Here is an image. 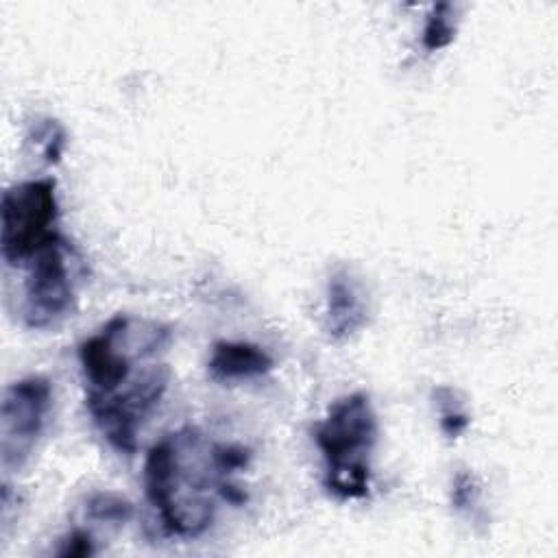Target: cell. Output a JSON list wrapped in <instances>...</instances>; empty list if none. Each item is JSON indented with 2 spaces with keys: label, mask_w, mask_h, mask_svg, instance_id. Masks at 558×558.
Masks as SVG:
<instances>
[{
  "label": "cell",
  "mask_w": 558,
  "mask_h": 558,
  "mask_svg": "<svg viewBox=\"0 0 558 558\" xmlns=\"http://www.w3.org/2000/svg\"><path fill=\"white\" fill-rule=\"evenodd\" d=\"M368 296L362 281L344 266H338L327 281L325 333L333 342H344L368 325Z\"/></svg>",
  "instance_id": "7"
},
{
  "label": "cell",
  "mask_w": 558,
  "mask_h": 558,
  "mask_svg": "<svg viewBox=\"0 0 558 558\" xmlns=\"http://www.w3.org/2000/svg\"><path fill=\"white\" fill-rule=\"evenodd\" d=\"M74 266H81V257L65 235L24 264L22 320L28 329H54L72 316L76 307Z\"/></svg>",
  "instance_id": "5"
},
{
  "label": "cell",
  "mask_w": 558,
  "mask_h": 558,
  "mask_svg": "<svg viewBox=\"0 0 558 558\" xmlns=\"http://www.w3.org/2000/svg\"><path fill=\"white\" fill-rule=\"evenodd\" d=\"M225 442H211L198 427L163 434L144 458V493L166 534L196 538L216 517L218 499L240 506L246 493L233 482Z\"/></svg>",
  "instance_id": "1"
},
{
  "label": "cell",
  "mask_w": 558,
  "mask_h": 558,
  "mask_svg": "<svg viewBox=\"0 0 558 558\" xmlns=\"http://www.w3.org/2000/svg\"><path fill=\"white\" fill-rule=\"evenodd\" d=\"M172 371L163 362H148L111 395H87L85 408L102 438L124 456L137 451V432L163 399Z\"/></svg>",
  "instance_id": "4"
},
{
  "label": "cell",
  "mask_w": 558,
  "mask_h": 558,
  "mask_svg": "<svg viewBox=\"0 0 558 558\" xmlns=\"http://www.w3.org/2000/svg\"><path fill=\"white\" fill-rule=\"evenodd\" d=\"M312 438L323 453V486L340 501L364 499L371 493V456L379 438L373 401L357 390L336 399L314 423Z\"/></svg>",
  "instance_id": "2"
},
{
  "label": "cell",
  "mask_w": 558,
  "mask_h": 558,
  "mask_svg": "<svg viewBox=\"0 0 558 558\" xmlns=\"http://www.w3.org/2000/svg\"><path fill=\"white\" fill-rule=\"evenodd\" d=\"M96 547H94V538L87 530H72L63 541L61 547L57 549V556L63 558H83V556H94Z\"/></svg>",
  "instance_id": "14"
},
{
  "label": "cell",
  "mask_w": 558,
  "mask_h": 558,
  "mask_svg": "<svg viewBox=\"0 0 558 558\" xmlns=\"http://www.w3.org/2000/svg\"><path fill=\"white\" fill-rule=\"evenodd\" d=\"M135 508L133 504L118 495V493H109V490H100L89 495L87 504H85V517L94 523H107V525H124L126 521H131Z\"/></svg>",
  "instance_id": "9"
},
{
  "label": "cell",
  "mask_w": 558,
  "mask_h": 558,
  "mask_svg": "<svg viewBox=\"0 0 558 558\" xmlns=\"http://www.w3.org/2000/svg\"><path fill=\"white\" fill-rule=\"evenodd\" d=\"M28 140L41 148L48 163H57L65 146V131L52 118H37L28 129Z\"/></svg>",
  "instance_id": "12"
},
{
  "label": "cell",
  "mask_w": 558,
  "mask_h": 558,
  "mask_svg": "<svg viewBox=\"0 0 558 558\" xmlns=\"http://www.w3.org/2000/svg\"><path fill=\"white\" fill-rule=\"evenodd\" d=\"M432 399H434V405L438 408L442 434L447 438H458L471 423L469 412L464 410L458 397V390L451 386H436L432 390Z\"/></svg>",
  "instance_id": "10"
},
{
  "label": "cell",
  "mask_w": 558,
  "mask_h": 558,
  "mask_svg": "<svg viewBox=\"0 0 558 558\" xmlns=\"http://www.w3.org/2000/svg\"><path fill=\"white\" fill-rule=\"evenodd\" d=\"M275 368L272 355L253 342L218 340L207 360V375L218 384H233L244 379L264 377Z\"/></svg>",
  "instance_id": "8"
},
{
  "label": "cell",
  "mask_w": 558,
  "mask_h": 558,
  "mask_svg": "<svg viewBox=\"0 0 558 558\" xmlns=\"http://www.w3.org/2000/svg\"><path fill=\"white\" fill-rule=\"evenodd\" d=\"M453 13H456V9L449 2H440V4L432 7V11L425 20V26H423V35H421V44L427 52H436L453 41V37H456Z\"/></svg>",
  "instance_id": "11"
},
{
  "label": "cell",
  "mask_w": 558,
  "mask_h": 558,
  "mask_svg": "<svg viewBox=\"0 0 558 558\" xmlns=\"http://www.w3.org/2000/svg\"><path fill=\"white\" fill-rule=\"evenodd\" d=\"M482 504V490L471 471H458L451 482V506L458 512L469 514L471 519H477Z\"/></svg>",
  "instance_id": "13"
},
{
  "label": "cell",
  "mask_w": 558,
  "mask_h": 558,
  "mask_svg": "<svg viewBox=\"0 0 558 558\" xmlns=\"http://www.w3.org/2000/svg\"><path fill=\"white\" fill-rule=\"evenodd\" d=\"M63 238L59 231L57 181L28 179L4 190L0 205V255L7 266H24L41 248Z\"/></svg>",
  "instance_id": "3"
},
{
  "label": "cell",
  "mask_w": 558,
  "mask_h": 558,
  "mask_svg": "<svg viewBox=\"0 0 558 558\" xmlns=\"http://www.w3.org/2000/svg\"><path fill=\"white\" fill-rule=\"evenodd\" d=\"M52 408V384L44 375L22 377L4 388L0 408V458L4 471H20L39 436Z\"/></svg>",
  "instance_id": "6"
}]
</instances>
